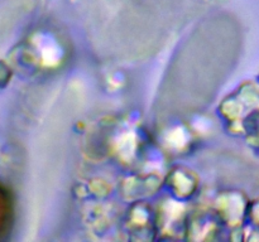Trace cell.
<instances>
[{
  "mask_svg": "<svg viewBox=\"0 0 259 242\" xmlns=\"http://www.w3.org/2000/svg\"><path fill=\"white\" fill-rule=\"evenodd\" d=\"M9 219V201L5 192L0 188V234L4 232Z\"/></svg>",
  "mask_w": 259,
  "mask_h": 242,
  "instance_id": "1",
  "label": "cell"
}]
</instances>
